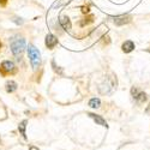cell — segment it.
<instances>
[{
    "instance_id": "1",
    "label": "cell",
    "mask_w": 150,
    "mask_h": 150,
    "mask_svg": "<svg viewBox=\"0 0 150 150\" xmlns=\"http://www.w3.org/2000/svg\"><path fill=\"white\" fill-rule=\"evenodd\" d=\"M10 45L12 53L17 58V60H19L24 53V49H25V40L22 37H12Z\"/></svg>"
},
{
    "instance_id": "2",
    "label": "cell",
    "mask_w": 150,
    "mask_h": 150,
    "mask_svg": "<svg viewBox=\"0 0 150 150\" xmlns=\"http://www.w3.org/2000/svg\"><path fill=\"white\" fill-rule=\"evenodd\" d=\"M115 88H117V79L113 76H110V77H106L103 83L100 84L98 91L103 95H109L115 90Z\"/></svg>"
},
{
    "instance_id": "3",
    "label": "cell",
    "mask_w": 150,
    "mask_h": 150,
    "mask_svg": "<svg viewBox=\"0 0 150 150\" xmlns=\"http://www.w3.org/2000/svg\"><path fill=\"white\" fill-rule=\"evenodd\" d=\"M28 53H29V58H30V62H31L33 69L37 70L40 67V65H41V54H40V51L35 46L29 45Z\"/></svg>"
},
{
    "instance_id": "4",
    "label": "cell",
    "mask_w": 150,
    "mask_h": 150,
    "mask_svg": "<svg viewBox=\"0 0 150 150\" xmlns=\"http://www.w3.org/2000/svg\"><path fill=\"white\" fill-rule=\"evenodd\" d=\"M131 95H132V98L136 101V103H138V105L144 103L146 101V98H148L146 94L144 91L139 90L138 88H136V86H133V88L131 89Z\"/></svg>"
},
{
    "instance_id": "5",
    "label": "cell",
    "mask_w": 150,
    "mask_h": 150,
    "mask_svg": "<svg viewBox=\"0 0 150 150\" xmlns=\"http://www.w3.org/2000/svg\"><path fill=\"white\" fill-rule=\"evenodd\" d=\"M16 71H17V69L12 61L6 60L0 65V72H1V74H4V76L5 74H13V73H16Z\"/></svg>"
},
{
    "instance_id": "6",
    "label": "cell",
    "mask_w": 150,
    "mask_h": 150,
    "mask_svg": "<svg viewBox=\"0 0 150 150\" xmlns=\"http://www.w3.org/2000/svg\"><path fill=\"white\" fill-rule=\"evenodd\" d=\"M112 19H113L114 24H115V25H118V27L125 25V24H127V23H130V22H131V17H130V16H125V15H124V16L113 17Z\"/></svg>"
},
{
    "instance_id": "7",
    "label": "cell",
    "mask_w": 150,
    "mask_h": 150,
    "mask_svg": "<svg viewBox=\"0 0 150 150\" xmlns=\"http://www.w3.org/2000/svg\"><path fill=\"white\" fill-rule=\"evenodd\" d=\"M57 45H58V39H57V37L53 34H48L46 36V46L49 49H53Z\"/></svg>"
},
{
    "instance_id": "8",
    "label": "cell",
    "mask_w": 150,
    "mask_h": 150,
    "mask_svg": "<svg viewBox=\"0 0 150 150\" xmlns=\"http://www.w3.org/2000/svg\"><path fill=\"white\" fill-rule=\"evenodd\" d=\"M91 119H94L95 120V122L97 124V125H101V126H105V127H108V125H107V122H106V120L102 118V117H100V115H96V114H94V113H89L88 114Z\"/></svg>"
},
{
    "instance_id": "9",
    "label": "cell",
    "mask_w": 150,
    "mask_h": 150,
    "mask_svg": "<svg viewBox=\"0 0 150 150\" xmlns=\"http://www.w3.org/2000/svg\"><path fill=\"white\" fill-rule=\"evenodd\" d=\"M59 23H60V25L64 28L66 31H69L71 29V22H70V18L66 17V16H62L60 19H59Z\"/></svg>"
},
{
    "instance_id": "10",
    "label": "cell",
    "mask_w": 150,
    "mask_h": 150,
    "mask_svg": "<svg viewBox=\"0 0 150 150\" xmlns=\"http://www.w3.org/2000/svg\"><path fill=\"white\" fill-rule=\"evenodd\" d=\"M121 48H122V52H125V53H130V52H132L133 49H134V43H133L132 41L127 40V41H125V42L122 43Z\"/></svg>"
},
{
    "instance_id": "11",
    "label": "cell",
    "mask_w": 150,
    "mask_h": 150,
    "mask_svg": "<svg viewBox=\"0 0 150 150\" xmlns=\"http://www.w3.org/2000/svg\"><path fill=\"white\" fill-rule=\"evenodd\" d=\"M27 124H28V121H27V120H23V121L18 125V131L21 132V134L23 136V138H24V139H27V138H28V137H27V133H25Z\"/></svg>"
},
{
    "instance_id": "12",
    "label": "cell",
    "mask_w": 150,
    "mask_h": 150,
    "mask_svg": "<svg viewBox=\"0 0 150 150\" xmlns=\"http://www.w3.org/2000/svg\"><path fill=\"white\" fill-rule=\"evenodd\" d=\"M17 90V83L13 81H8L6 83V91L7 93H13Z\"/></svg>"
},
{
    "instance_id": "13",
    "label": "cell",
    "mask_w": 150,
    "mask_h": 150,
    "mask_svg": "<svg viewBox=\"0 0 150 150\" xmlns=\"http://www.w3.org/2000/svg\"><path fill=\"white\" fill-rule=\"evenodd\" d=\"M89 106L91 108H98L100 106H101V101H100V98L94 97V98H91L90 101H89Z\"/></svg>"
},
{
    "instance_id": "14",
    "label": "cell",
    "mask_w": 150,
    "mask_h": 150,
    "mask_svg": "<svg viewBox=\"0 0 150 150\" xmlns=\"http://www.w3.org/2000/svg\"><path fill=\"white\" fill-rule=\"evenodd\" d=\"M70 1V0H58V1L53 5V7H57V6H61V5H64V4H67Z\"/></svg>"
},
{
    "instance_id": "15",
    "label": "cell",
    "mask_w": 150,
    "mask_h": 150,
    "mask_svg": "<svg viewBox=\"0 0 150 150\" xmlns=\"http://www.w3.org/2000/svg\"><path fill=\"white\" fill-rule=\"evenodd\" d=\"M53 67H54V70H55V71H57V72H59V73H60V74H61V73H62V71H61V70H60V69H58V66H57V65H55V62H54V61H53Z\"/></svg>"
},
{
    "instance_id": "16",
    "label": "cell",
    "mask_w": 150,
    "mask_h": 150,
    "mask_svg": "<svg viewBox=\"0 0 150 150\" xmlns=\"http://www.w3.org/2000/svg\"><path fill=\"white\" fill-rule=\"evenodd\" d=\"M13 22H15L16 24H23V21H22L21 18H15V19H13Z\"/></svg>"
},
{
    "instance_id": "17",
    "label": "cell",
    "mask_w": 150,
    "mask_h": 150,
    "mask_svg": "<svg viewBox=\"0 0 150 150\" xmlns=\"http://www.w3.org/2000/svg\"><path fill=\"white\" fill-rule=\"evenodd\" d=\"M145 113H146L148 115H150V103H149V106L145 108Z\"/></svg>"
},
{
    "instance_id": "18",
    "label": "cell",
    "mask_w": 150,
    "mask_h": 150,
    "mask_svg": "<svg viewBox=\"0 0 150 150\" xmlns=\"http://www.w3.org/2000/svg\"><path fill=\"white\" fill-rule=\"evenodd\" d=\"M6 1H7V0H0V5L5 6V5H6Z\"/></svg>"
},
{
    "instance_id": "19",
    "label": "cell",
    "mask_w": 150,
    "mask_h": 150,
    "mask_svg": "<svg viewBox=\"0 0 150 150\" xmlns=\"http://www.w3.org/2000/svg\"><path fill=\"white\" fill-rule=\"evenodd\" d=\"M30 150H40V149L36 148V146H34V145H31V146H30Z\"/></svg>"
},
{
    "instance_id": "20",
    "label": "cell",
    "mask_w": 150,
    "mask_h": 150,
    "mask_svg": "<svg viewBox=\"0 0 150 150\" xmlns=\"http://www.w3.org/2000/svg\"><path fill=\"white\" fill-rule=\"evenodd\" d=\"M0 47H1V43H0Z\"/></svg>"
},
{
    "instance_id": "21",
    "label": "cell",
    "mask_w": 150,
    "mask_h": 150,
    "mask_svg": "<svg viewBox=\"0 0 150 150\" xmlns=\"http://www.w3.org/2000/svg\"><path fill=\"white\" fill-rule=\"evenodd\" d=\"M149 52H150V51H149Z\"/></svg>"
}]
</instances>
